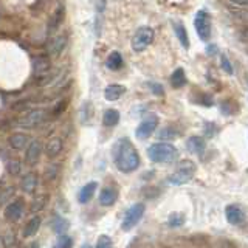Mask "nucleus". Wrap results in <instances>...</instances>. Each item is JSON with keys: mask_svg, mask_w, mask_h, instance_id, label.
<instances>
[{"mask_svg": "<svg viewBox=\"0 0 248 248\" xmlns=\"http://www.w3.org/2000/svg\"><path fill=\"white\" fill-rule=\"evenodd\" d=\"M113 161L118 170H121L124 174H130L140 168L141 158H140V154L130 140L121 138L113 147Z\"/></svg>", "mask_w": 248, "mask_h": 248, "instance_id": "1", "label": "nucleus"}, {"mask_svg": "<svg viewBox=\"0 0 248 248\" xmlns=\"http://www.w3.org/2000/svg\"><path fill=\"white\" fill-rule=\"evenodd\" d=\"M147 157L154 163H174L180 157V152L170 143H154L147 147Z\"/></svg>", "mask_w": 248, "mask_h": 248, "instance_id": "2", "label": "nucleus"}, {"mask_svg": "<svg viewBox=\"0 0 248 248\" xmlns=\"http://www.w3.org/2000/svg\"><path fill=\"white\" fill-rule=\"evenodd\" d=\"M196 170H197L196 163L191 161V160H185L177 166V169L174 170L172 174L168 175L166 182L169 185H174V186H182L185 183H188L189 180H192Z\"/></svg>", "mask_w": 248, "mask_h": 248, "instance_id": "3", "label": "nucleus"}, {"mask_svg": "<svg viewBox=\"0 0 248 248\" xmlns=\"http://www.w3.org/2000/svg\"><path fill=\"white\" fill-rule=\"evenodd\" d=\"M155 39V31L152 27H140L137 31L134 37H132V50H134L135 53H141L144 51L147 46H149Z\"/></svg>", "mask_w": 248, "mask_h": 248, "instance_id": "4", "label": "nucleus"}, {"mask_svg": "<svg viewBox=\"0 0 248 248\" xmlns=\"http://www.w3.org/2000/svg\"><path fill=\"white\" fill-rule=\"evenodd\" d=\"M144 211H146V205L143 203V202H137V203L132 205L123 217L121 230L130 231L132 228H135V225H138V222L143 219Z\"/></svg>", "mask_w": 248, "mask_h": 248, "instance_id": "5", "label": "nucleus"}, {"mask_svg": "<svg viewBox=\"0 0 248 248\" xmlns=\"http://www.w3.org/2000/svg\"><path fill=\"white\" fill-rule=\"evenodd\" d=\"M194 28H196L200 41H208L211 36V14L206 10H199L194 17Z\"/></svg>", "mask_w": 248, "mask_h": 248, "instance_id": "6", "label": "nucleus"}, {"mask_svg": "<svg viewBox=\"0 0 248 248\" xmlns=\"http://www.w3.org/2000/svg\"><path fill=\"white\" fill-rule=\"evenodd\" d=\"M158 124H160V118H158V115H155V113H147L144 118L140 121L138 124V127L135 130V137L138 140H146V138H149L155 130H157L158 127Z\"/></svg>", "mask_w": 248, "mask_h": 248, "instance_id": "7", "label": "nucleus"}, {"mask_svg": "<svg viewBox=\"0 0 248 248\" xmlns=\"http://www.w3.org/2000/svg\"><path fill=\"white\" fill-rule=\"evenodd\" d=\"M45 116H46V113L44 108H31L30 112L20 116L17 124L23 129H34L45 120Z\"/></svg>", "mask_w": 248, "mask_h": 248, "instance_id": "8", "label": "nucleus"}, {"mask_svg": "<svg viewBox=\"0 0 248 248\" xmlns=\"http://www.w3.org/2000/svg\"><path fill=\"white\" fill-rule=\"evenodd\" d=\"M23 214H25V202L22 199H16L5 206V217H6V220H10V222H14V223L20 222Z\"/></svg>", "mask_w": 248, "mask_h": 248, "instance_id": "9", "label": "nucleus"}, {"mask_svg": "<svg viewBox=\"0 0 248 248\" xmlns=\"http://www.w3.org/2000/svg\"><path fill=\"white\" fill-rule=\"evenodd\" d=\"M51 68V62L48 54H39L33 59V73L36 78H39V81L44 79V78L50 73Z\"/></svg>", "mask_w": 248, "mask_h": 248, "instance_id": "10", "label": "nucleus"}, {"mask_svg": "<svg viewBox=\"0 0 248 248\" xmlns=\"http://www.w3.org/2000/svg\"><path fill=\"white\" fill-rule=\"evenodd\" d=\"M67 42H68L67 33H59L56 36H51L48 44H46V51H48L50 56H59L67 46Z\"/></svg>", "mask_w": 248, "mask_h": 248, "instance_id": "11", "label": "nucleus"}, {"mask_svg": "<svg viewBox=\"0 0 248 248\" xmlns=\"http://www.w3.org/2000/svg\"><path fill=\"white\" fill-rule=\"evenodd\" d=\"M44 147L45 146H42V143L39 141V140H33V141L30 143V146L25 149V163L28 166H34L39 161Z\"/></svg>", "mask_w": 248, "mask_h": 248, "instance_id": "12", "label": "nucleus"}, {"mask_svg": "<svg viewBox=\"0 0 248 248\" xmlns=\"http://www.w3.org/2000/svg\"><path fill=\"white\" fill-rule=\"evenodd\" d=\"M120 197V192L115 186H106V188L101 189L98 200L101 206H112L116 203V200Z\"/></svg>", "mask_w": 248, "mask_h": 248, "instance_id": "13", "label": "nucleus"}, {"mask_svg": "<svg viewBox=\"0 0 248 248\" xmlns=\"http://www.w3.org/2000/svg\"><path fill=\"white\" fill-rule=\"evenodd\" d=\"M64 17H65V5L61 3V5H58V8L53 11V14L50 16V19H48V27H46V30H48V34L54 33V31L61 27V23H62V20H64Z\"/></svg>", "mask_w": 248, "mask_h": 248, "instance_id": "14", "label": "nucleus"}, {"mask_svg": "<svg viewBox=\"0 0 248 248\" xmlns=\"http://www.w3.org/2000/svg\"><path fill=\"white\" fill-rule=\"evenodd\" d=\"M186 147H188V151L194 155H197V157H202L203 152L206 151V141L203 137H199V135H194V137H189L186 140Z\"/></svg>", "mask_w": 248, "mask_h": 248, "instance_id": "15", "label": "nucleus"}, {"mask_svg": "<svg viewBox=\"0 0 248 248\" xmlns=\"http://www.w3.org/2000/svg\"><path fill=\"white\" fill-rule=\"evenodd\" d=\"M225 217L231 225H240L245 220V213L244 209L237 205H228L225 208Z\"/></svg>", "mask_w": 248, "mask_h": 248, "instance_id": "16", "label": "nucleus"}, {"mask_svg": "<svg viewBox=\"0 0 248 248\" xmlns=\"http://www.w3.org/2000/svg\"><path fill=\"white\" fill-rule=\"evenodd\" d=\"M20 189L25 194H33L39 185V177L36 172H27L20 178Z\"/></svg>", "mask_w": 248, "mask_h": 248, "instance_id": "17", "label": "nucleus"}, {"mask_svg": "<svg viewBox=\"0 0 248 248\" xmlns=\"http://www.w3.org/2000/svg\"><path fill=\"white\" fill-rule=\"evenodd\" d=\"M30 138L28 135L25 134H22V132H16V134H11L10 137H8V144H10L11 149L14 151H22L23 147H27L30 146Z\"/></svg>", "mask_w": 248, "mask_h": 248, "instance_id": "18", "label": "nucleus"}, {"mask_svg": "<svg viewBox=\"0 0 248 248\" xmlns=\"http://www.w3.org/2000/svg\"><path fill=\"white\" fill-rule=\"evenodd\" d=\"M96 188H98V183L96 182H89L85 183L82 188L78 192V202L82 205L89 203V202L95 197V192H96Z\"/></svg>", "mask_w": 248, "mask_h": 248, "instance_id": "19", "label": "nucleus"}, {"mask_svg": "<svg viewBox=\"0 0 248 248\" xmlns=\"http://www.w3.org/2000/svg\"><path fill=\"white\" fill-rule=\"evenodd\" d=\"M44 149H45V155L48 158H56L62 152V149H64V141H62L59 137H53L51 140L46 141Z\"/></svg>", "mask_w": 248, "mask_h": 248, "instance_id": "20", "label": "nucleus"}, {"mask_svg": "<svg viewBox=\"0 0 248 248\" xmlns=\"http://www.w3.org/2000/svg\"><path fill=\"white\" fill-rule=\"evenodd\" d=\"M172 28H174V33L178 39V42L182 44V46L185 50H189L191 42H189V36H188V31H186L185 25L180 20H174L172 22Z\"/></svg>", "mask_w": 248, "mask_h": 248, "instance_id": "21", "label": "nucleus"}, {"mask_svg": "<svg viewBox=\"0 0 248 248\" xmlns=\"http://www.w3.org/2000/svg\"><path fill=\"white\" fill-rule=\"evenodd\" d=\"M124 93H126V87L121 84H108L107 87L104 89V98L107 101H118Z\"/></svg>", "mask_w": 248, "mask_h": 248, "instance_id": "22", "label": "nucleus"}, {"mask_svg": "<svg viewBox=\"0 0 248 248\" xmlns=\"http://www.w3.org/2000/svg\"><path fill=\"white\" fill-rule=\"evenodd\" d=\"M51 230L56 232L58 236H62L70 230V222L65 219V217H62L59 214H54L51 217Z\"/></svg>", "mask_w": 248, "mask_h": 248, "instance_id": "23", "label": "nucleus"}, {"mask_svg": "<svg viewBox=\"0 0 248 248\" xmlns=\"http://www.w3.org/2000/svg\"><path fill=\"white\" fill-rule=\"evenodd\" d=\"M41 225H42V219H41V216H33L31 219L25 223V227H23V231H22V234L23 237H31V236H34L36 232L41 230Z\"/></svg>", "mask_w": 248, "mask_h": 248, "instance_id": "24", "label": "nucleus"}, {"mask_svg": "<svg viewBox=\"0 0 248 248\" xmlns=\"http://www.w3.org/2000/svg\"><path fill=\"white\" fill-rule=\"evenodd\" d=\"M169 81H170V85H172L174 89H182L183 85L186 84V73H185V70L182 67L175 68L174 72H172V75H170Z\"/></svg>", "mask_w": 248, "mask_h": 248, "instance_id": "25", "label": "nucleus"}, {"mask_svg": "<svg viewBox=\"0 0 248 248\" xmlns=\"http://www.w3.org/2000/svg\"><path fill=\"white\" fill-rule=\"evenodd\" d=\"M120 123V112L116 108H107L103 115V124L106 127H115Z\"/></svg>", "mask_w": 248, "mask_h": 248, "instance_id": "26", "label": "nucleus"}, {"mask_svg": "<svg viewBox=\"0 0 248 248\" xmlns=\"http://www.w3.org/2000/svg\"><path fill=\"white\" fill-rule=\"evenodd\" d=\"M106 67L108 70H120L123 67V56L118 51H112L110 54L107 56L106 61Z\"/></svg>", "mask_w": 248, "mask_h": 248, "instance_id": "27", "label": "nucleus"}, {"mask_svg": "<svg viewBox=\"0 0 248 248\" xmlns=\"http://www.w3.org/2000/svg\"><path fill=\"white\" fill-rule=\"evenodd\" d=\"M5 169H6L8 175L17 177V175L22 172V161H20L19 158H10V160L6 161Z\"/></svg>", "mask_w": 248, "mask_h": 248, "instance_id": "28", "label": "nucleus"}, {"mask_svg": "<svg viewBox=\"0 0 248 248\" xmlns=\"http://www.w3.org/2000/svg\"><path fill=\"white\" fill-rule=\"evenodd\" d=\"M46 202H48V196L46 194H39L36 196L33 200H31V205H30V211L31 213H37V211H42L45 208Z\"/></svg>", "mask_w": 248, "mask_h": 248, "instance_id": "29", "label": "nucleus"}, {"mask_svg": "<svg viewBox=\"0 0 248 248\" xmlns=\"http://www.w3.org/2000/svg\"><path fill=\"white\" fill-rule=\"evenodd\" d=\"M2 245L3 248H17L19 245V237L14 231H6L2 236Z\"/></svg>", "mask_w": 248, "mask_h": 248, "instance_id": "30", "label": "nucleus"}, {"mask_svg": "<svg viewBox=\"0 0 248 248\" xmlns=\"http://www.w3.org/2000/svg\"><path fill=\"white\" fill-rule=\"evenodd\" d=\"M72 247H73V239L68 234L58 236V239L53 244V248H72Z\"/></svg>", "mask_w": 248, "mask_h": 248, "instance_id": "31", "label": "nucleus"}, {"mask_svg": "<svg viewBox=\"0 0 248 248\" xmlns=\"http://www.w3.org/2000/svg\"><path fill=\"white\" fill-rule=\"evenodd\" d=\"M92 115H93V107H92V103L87 101V103H84L82 107H81V112H79V116H81V121L85 124L92 120Z\"/></svg>", "mask_w": 248, "mask_h": 248, "instance_id": "32", "label": "nucleus"}, {"mask_svg": "<svg viewBox=\"0 0 248 248\" xmlns=\"http://www.w3.org/2000/svg\"><path fill=\"white\" fill-rule=\"evenodd\" d=\"M16 194V188L13 185L10 186H3L2 188V194H0V203H2L3 206H6V202L11 200V197H14Z\"/></svg>", "mask_w": 248, "mask_h": 248, "instance_id": "33", "label": "nucleus"}, {"mask_svg": "<svg viewBox=\"0 0 248 248\" xmlns=\"http://www.w3.org/2000/svg\"><path fill=\"white\" fill-rule=\"evenodd\" d=\"M185 223V214L183 213H172L169 216L168 219V225L172 228H177V227H182Z\"/></svg>", "mask_w": 248, "mask_h": 248, "instance_id": "34", "label": "nucleus"}, {"mask_svg": "<svg viewBox=\"0 0 248 248\" xmlns=\"http://www.w3.org/2000/svg\"><path fill=\"white\" fill-rule=\"evenodd\" d=\"M158 137L161 140H174L178 137V132H175V129H172V127H165V129L160 130Z\"/></svg>", "mask_w": 248, "mask_h": 248, "instance_id": "35", "label": "nucleus"}, {"mask_svg": "<svg viewBox=\"0 0 248 248\" xmlns=\"http://www.w3.org/2000/svg\"><path fill=\"white\" fill-rule=\"evenodd\" d=\"M95 248H113V242H112V239L108 236L103 234V236L98 237Z\"/></svg>", "mask_w": 248, "mask_h": 248, "instance_id": "36", "label": "nucleus"}, {"mask_svg": "<svg viewBox=\"0 0 248 248\" xmlns=\"http://www.w3.org/2000/svg\"><path fill=\"white\" fill-rule=\"evenodd\" d=\"M147 87L151 89V92L154 93L155 96H165L166 95V92H165V89H163V85L158 84V82H149V84H147Z\"/></svg>", "mask_w": 248, "mask_h": 248, "instance_id": "37", "label": "nucleus"}, {"mask_svg": "<svg viewBox=\"0 0 248 248\" xmlns=\"http://www.w3.org/2000/svg\"><path fill=\"white\" fill-rule=\"evenodd\" d=\"M220 67L227 75H232V65H231L230 59L225 56V54H220Z\"/></svg>", "mask_w": 248, "mask_h": 248, "instance_id": "38", "label": "nucleus"}, {"mask_svg": "<svg viewBox=\"0 0 248 248\" xmlns=\"http://www.w3.org/2000/svg\"><path fill=\"white\" fill-rule=\"evenodd\" d=\"M220 112L223 115H231L232 113V106H231V101L230 99H225L220 103Z\"/></svg>", "mask_w": 248, "mask_h": 248, "instance_id": "39", "label": "nucleus"}, {"mask_svg": "<svg viewBox=\"0 0 248 248\" xmlns=\"http://www.w3.org/2000/svg\"><path fill=\"white\" fill-rule=\"evenodd\" d=\"M58 175V166L53 165V166H48L45 170V180H53L54 177Z\"/></svg>", "mask_w": 248, "mask_h": 248, "instance_id": "40", "label": "nucleus"}, {"mask_svg": "<svg viewBox=\"0 0 248 248\" xmlns=\"http://www.w3.org/2000/svg\"><path fill=\"white\" fill-rule=\"evenodd\" d=\"M228 6H232V8H248V2H227Z\"/></svg>", "mask_w": 248, "mask_h": 248, "instance_id": "41", "label": "nucleus"}, {"mask_svg": "<svg viewBox=\"0 0 248 248\" xmlns=\"http://www.w3.org/2000/svg\"><path fill=\"white\" fill-rule=\"evenodd\" d=\"M216 51H217V46H216V45H209L208 48H206V53H208V54H214Z\"/></svg>", "mask_w": 248, "mask_h": 248, "instance_id": "42", "label": "nucleus"}]
</instances>
